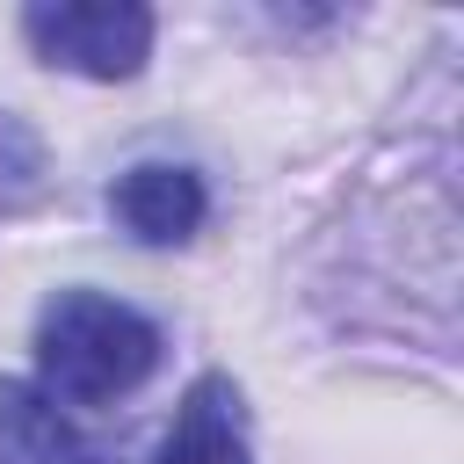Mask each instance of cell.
<instances>
[{
  "mask_svg": "<svg viewBox=\"0 0 464 464\" xmlns=\"http://www.w3.org/2000/svg\"><path fill=\"white\" fill-rule=\"evenodd\" d=\"M160 326L102 290H58L36 312V392L51 406H116L160 370Z\"/></svg>",
  "mask_w": 464,
  "mask_h": 464,
  "instance_id": "cell-1",
  "label": "cell"
},
{
  "mask_svg": "<svg viewBox=\"0 0 464 464\" xmlns=\"http://www.w3.org/2000/svg\"><path fill=\"white\" fill-rule=\"evenodd\" d=\"M22 36L44 65L80 80H138L152 58V7L138 0H36L22 7Z\"/></svg>",
  "mask_w": 464,
  "mask_h": 464,
  "instance_id": "cell-2",
  "label": "cell"
},
{
  "mask_svg": "<svg viewBox=\"0 0 464 464\" xmlns=\"http://www.w3.org/2000/svg\"><path fill=\"white\" fill-rule=\"evenodd\" d=\"M109 218H116L138 246H181V239L203 232V218H210V188H203V174L181 167V160H138V167L116 174V188H109Z\"/></svg>",
  "mask_w": 464,
  "mask_h": 464,
  "instance_id": "cell-3",
  "label": "cell"
},
{
  "mask_svg": "<svg viewBox=\"0 0 464 464\" xmlns=\"http://www.w3.org/2000/svg\"><path fill=\"white\" fill-rule=\"evenodd\" d=\"M160 464H254L246 399H239V384L225 370H203L181 392V406H174V420L160 435Z\"/></svg>",
  "mask_w": 464,
  "mask_h": 464,
  "instance_id": "cell-4",
  "label": "cell"
},
{
  "mask_svg": "<svg viewBox=\"0 0 464 464\" xmlns=\"http://www.w3.org/2000/svg\"><path fill=\"white\" fill-rule=\"evenodd\" d=\"M0 464H94L65 406H51L36 384H0Z\"/></svg>",
  "mask_w": 464,
  "mask_h": 464,
  "instance_id": "cell-5",
  "label": "cell"
},
{
  "mask_svg": "<svg viewBox=\"0 0 464 464\" xmlns=\"http://www.w3.org/2000/svg\"><path fill=\"white\" fill-rule=\"evenodd\" d=\"M44 196V138L29 116L0 109V210H22Z\"/></svg>",
  "mask_w": 464,
  "mask_h": 464,
  "instance_id": "cell-6",
  "label": "cell"
}]
</instances>
